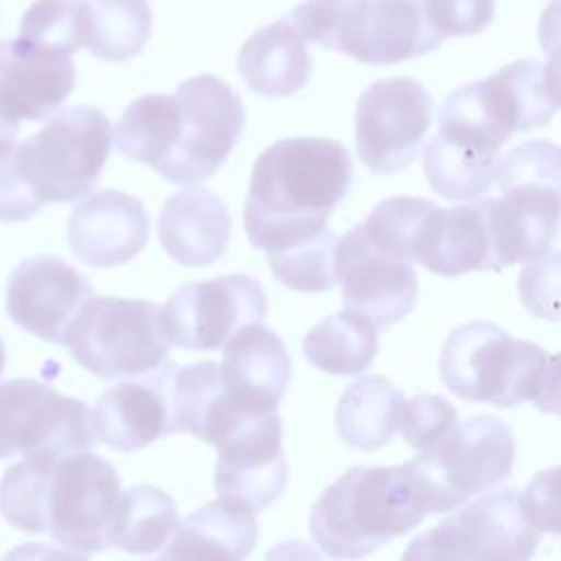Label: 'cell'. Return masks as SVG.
<instances>
[{
    "label": "cell",
    "mask_w": 561,
    "mask_h": 561,
    "mask_svg": "<svg viewBox=\"0 0 561 561\" xmlns=\"http://www.w3.org/2000/svg\"><path fill=\"white\" fill-rule=\"evenodd\" d=\"M90 410L37 379L0 381V460L92 451Z\"/></svg>",
    "instance_id": "cell-11"
},
{
    "label": "cell",
    "mask_w": 561,
    "mask_h": 561,
    "mask_svg": "<svg viewBox=\"0 0 561 561\" xmlns=\"http://www.w3.org/2000/svg\"><path fill=\"white\" fill-rule=\"evenodd\" d=\"M178 526L175 500L153 484H136L121 491L112 546L129 554L158 552Z\"/></svg>",
    "instance_id": "cell-30"
},
{
    "label": "cell",
    "mask_w": 561,
    "mask_h": 561,
    "mask_svg": "<svg viewBox=\"0 0 561 561\" xmlns=\"http://www.w3.org/2000/svg\"><path fill=\"white\" fill-rule=\"evenodd\" d=\"M307 362L331 375H359L377 355V327L355 311L318 322L302 340Z\"/></svg>",
    "instance_id": "cell-29"
},
{
    "label": "cell",
    "mask_w": 561,
    "mask_h": 561,
    "mask_svg": "<svg viewBox=\"0 0 561 561\" xmlns=\"http://www.w3.org/2000/svg\"><path fill=\"white\" fill-rule=\"evenodd\" d=\"M443 383L465 401L513 408L535 401L557 410V355L511 337L493 322L473 320L454 329L440 351Z\"/></svg>",
    "instance_id": "cell-3"
},
{
    "label": "cell",
    "mask_w": 561,
    "mask_h": 561,
    "mask_svg": "<svg viewBox=\"0 0 561 561\" xmlns=\"http://www.w3.org/2000/svg\"><path fill=\"white\" fill-rule=\"evenodd\" d=\"M44 206L18 167V140L0 136V221H26Z\"/></svg>",
    "instance_id": "cell-36"
},
{
    "label": "cell",
    "mask_w": 561,
    "mask_h": 561,
    "mask_svg": "<svg viewBox=\"0 0 561 561\" xmlns=\"http://www.w3.org/2000/svg\"><path fill=\"white\" fill-rule=\"evenodd\" d=\"M515 440L511 430L491 414L454 423L423 447L403 471L423 515L447 513L511 476Z\"/></svg>",
    "instance_id": "cell-7"
},
{
    "label": "cell",
    "mask_w": 561,
    "mask_h": 561,
    "mask_svg": "<svg viewBox=\"0 0 561 561\" xmlns=\"http://www.w3.org/2000/svg\"><path fill=\"white\" fill-rule=\"evenodd\" d=\"M158 239L175 263L184 267L210 265L228 248L230 213L208 188L186 184L164 202Z\"/></svg>",
    "instance_id": "cell-23"
},
{
    "label": "cell",
    "mask_w": 561,
    "mask_h": 561,
    "mask_svg": "<svg viewBox=\"0 0 561 561\" xmlns=\"http://www.w3.org/2000/svg\"><path fill=\"white\" fill-rule=\"evenodd\" d=\"M18 129H20V125L13 123L11 118H7V116L0 112V136H15Z\"/></svg>",
    "instance_id": "cell-39"
},
{
    "label": "cell",
    "mask_w": 561,
    "mask_h": 561,
    "mask_svg": "<svg viewBox=\"0 0 561 561\" xmlns=\"http://www.w3.org/2000/svg\"><path fill=\"white\" fill-rule=\"evenodd\" d=\"M403 399L405 394L381 375L355 381L344 390L335 408L340 438L362 451L386 447L397 434Z\"/></svg>",
    "instance_id": "cell-27"
},
{
    "label": "cell",
    "mask_w": 561,
    "mask_h": 561,
    "mask_svg": "<svg viewBox=\"0 0 561 561\" xmlns=\"http://www.w3.org/2000/svg\"><path fill=\"white\" fill-rule=\"evenodd\" d=\"M61 346L75 362L101 379L145 375L169 351L160 307L149 300L114 296L88 298L70 322Z\"/></svg>",
    "instance_id": "cell-8"
},
{
    "label": "cell",
    "mask_w": 561,
    "mask_h": 561,
    "mask_svg": "<svg viewBox=\"0 0 561 561\" xmlns=\"http://www.w3.org/2000/svg\"><path fill=\"white\" fill-rule=\"evenodd\" d=\"M83 0H35L20 22V37L75 53L81 48Z\"/></svg>",
    "instance_id": "cell-33"
},
{
    "label": "cell",
    "mask_w": 561,
    "mask_h": 561,
    "mask_svg": "<svg viewBox=\"0 0 561 561\" xmlns=\"http://www.w3.org/2000/svg\"><path fill=\"white\" fill-rule=\"evenodd\" d=\"M410 261L440 276L493 270L480 197L454 208L432 202L414 230Z\"/></svg>",
    "instance_id": "cell-22"
},
{
    "label": "cell",
    "mask_w": 561,
    "mask_h": 561,
    "mask_svg": "<svg viewBox=\"0 0 561 561\" xmlns=\"http://www.w3.org/2000/svg\"><path fill=\"white\" fill-rule=\"evenodd\" d=\"M337 237L327 226L309 239L285 248L265 250L272 274L296 291H327L337 283L335 276Z\"/></svg>",
    "instance_id": "cell-32"
},
{
    "label": "cell",
    "mask_w": 561,
    "mask_h": 561,
    "mask_svg": "<svg viewBox=\"0 0 561 561\" xmlns=\"http://www.w3.org/2000/svg\"><path fill=\"white\" fill-rule=\"evenodd\" d=\"M149 239V215L142 202L123 191H99L70 213L68 243L72 254L92 267H114L134 259Z\"/></svg>",
    "instance_id": "cell-19"
},
{
    "label": "cell",
    "mask_w": 561,
    "mask_h": 561,
    "mask_svg": "<svg viewBox=\"0 0 561 561\" xmlns=\"http://www.w3.org/2000/svg\"><path fill=\"white\" fill-rule=\"evenodd\" d=\"M557 469L541 471L522 495V502L541 533H557Z\"/></svg>",
    "instance_id": "cell-38"
},
{
    "label": "cell",
    "mask_w": 561,
    "mask_h": 561,
    "mask_svg": "<svg viewBox=\"0 0 561 561\" xmlns=\"http://www.w3.org/2000/svg\"><path fill=\"white\" fill-rule=\"evenodd\" d=\"M267 313L265 291L248 274L182 285L160 307V322L169 344L186 351H217L228 337Z\"/></svg>",
    "instance_id": "cell-15"
},
{
    "label": "cell",
    "mask_w": 561,
    "mask_h": 561,
    "mask_svg": "<svg viewBox=\"0 0 561 561\" xmlns=\"http://www.w3.org/2000/svg\"><path fill=\"white\" fill-rule=\"evenodd\" d=\"M456 419L458 410L445 397L421 392L403 399L397 434H401L408 445L423 449L443 436Z\"/></svg>",
    "instance_id": "cell-34"
},
{
    "label": "cell",
    "mask_w": 561,
    "mask_h": 561,
    "mask_svg": "<svg viewBox=\"0 0 561 561\" xmlns=\"http://www.w3.org/2000/svg\"><path fill=\"white\" fill-rule=\"evenodd\" d=\"M541 530L528 515L517 489H497L416 537L405 559H508L535 554Z\"/></svg>",
    "instance_id": "cell-10"
},
{
    "label": "cell",
    "mask_w": 561,
    "mask_h": 561,
    "mask_svg": "<svg viewBox=\"0 0 561 561\" xmlns=\"http://www.w3.org/2000/svg\"><path fill=\"white\" fill-rule=\"evenodd\" d=\"M427 20L443 37L476 35L491 24L495 0H421Z\"/></svg>",
    "instance_id": "cell-37"
},
{
    "label": "cell",
    "mask_w": 561,
    "mask_h": 561,
    "mask_svg": "<svg viewBox=\"0 0 561 561\" xmlns=\"http://www.w3.org/2000/svg\"><path fill=\"white\" fill-rule=\"evenodd\" d=\"M557 105V66L519 59L456 88L438 107L436 136L458 151L500 158L513 134L548 123Z\"/></svg>",
    "instance_id": "cell-4"
},
{
    "label": "cell",
    "mask_w": 561,
    "mask_h": 561,
    "mask_svg": "<svg viewBox=\"0 0 561 561\" xmlns=\"http://www.w3.org/2000/svg\"><path fill=\"white\" fill-rule=\"evenodd\" d=\"M359 2L362 0H305L287 20L305 42L340 50L342 35Z\"/></svg>",
    "instance_id": "cell-35"
},
{
    "label": "cell",
    "mask_w": 561,
    "mask_h": 561,
    "mask_svg": "<svg viewBox=\"0 0 561 561\" xmlns=\"http://www.w3.org/2000/svg\"><path fill=\"white\" fill-rule=\"evenodd\" d=\"M254 511L232 497L219 495L178 522L162 559H228L237 561L256 543Z\"/></svg>",
    "instance_id": "cell-25"
},
{
    "label": "cell",
    "mask_w": 561,
    "mask_h": 561,
    "mask_svg": "<svg viewBox=\"0 0 561 561\" xmlns=\"http://www.w3.org/2000/svg\"><path fill=\"white\" fill-rule=\"evenodd\" d=\"M423 519L403 465L353 467L313 504L309 530L324 554L362 559Z\"/></svg>",
    "instance_id": "cell-6"
},
{
    "label": "cell",
    "mask_w": 561,
    "mask_h": 561,
    "mask_svg": "<svg viewBox=\"0 0 561 561\" xmlns=\"http://www.w3.org/2000/svg\"><path fill=\"white\" fill-rule=\"evenodd\" d=\"M180 136V103L169 94H147L136 99L114 127L116 149L151 169L162 162Z\"/></svg>",
    "instance_id": "cell-31"
},
{
    "label": "cell",
    "mask_w": 561,
    "mask_h": 561,
    "mask_svg": "<svg viewBox=\"0 0 561 561\" xmlns=\"http://www.w3.org/2000/svg\"><path fill=\"white\" fill-rule=\"evenodd\" d=\"M493 184L500 195H480L491 267L500 270L546 256L559 228L557 145L528 140L513 147L500 156Z\"/></svg>",
    "instance_id": "cell-5"
},
{
    "label": "cell",
    "mask_w": 561,
    "mask_h": 561,
    "mask_svg": "<svg viewBox=\"0 0 561 561\" xmlns=\"http://www.w3.org/2000/svg\"><path fill=\"white\" fill-rule=\"evenodd\" d=\"M151 22L147 0H83L81 48L105 61L131 59L145 48Z\"/></svg>",
    "instance_id": "cell-28"
},
{
    "label": "cell",
    "mask_w": 561,
    "mask_h": 561,
    "mask_svg": "<svg viewBox=\"0 0 561 561\" xmlns=\"http://www.w3.org/2000/svg\"><path fill=\"white\" fill-rule=\"evenodd\" d=\"M219 458L215 489L248 504L254 513L274 504L287 484L283 427L278 412H250L232 405L213 440Z\"/></svg>",
    "instance_id": "cell-13"
},
{
    "label": "cell",
    "mask_w": 561,
    "mask_h": 561,
    "mask_svg": "<svg viewBox=\"0 0 561 561\" xmlns=\"http://www.w3.org/2000/svg\"><path fill=\"white\" fill-rule=\"evenodd\" d=\"M335 276L344 309L370 320L377 329L403 320L416 305L419 283L410 261L375 250L362 226H353L335 243Z\"/></svg>",
    "instance_id": "cell-16"
},
{
    "label": "cell",
    "mask_w": 561,
    "mask_h": 561,
    "mask_svg": "<svg viewBox=\"0 0 561 561\" xmlns=\"http://www.w3.org/2000/svg\"><path fill=\"white\" fill-rule=\"evenodd\" d=\"M94 436L118 449L134 451L169 434V408L156 370L142 379L121 381L105 390L90 414Z\"/></svg>",
    "instance_id": "cell-24"
},
{
    "label": "cell",
    "mask_w": 561,
    "mask_h": 561,
    "mask_svg": "<svg viewBox=\"0 0 561 561\" xmlns=\"http://www.w3.org/2000/svg\"><path fill=\"white\" fill-rule=\"evenodd\" d=\"M421 0H362L342 35L340 50L364 64H397L443 44Z\"/></svg>",
    "instance_id": "cell-20"
},
{
    "label": "cell",
    "mask_w": 561,
    "mask_h": 561,
    "mask_svg": "<svg viewBox=\"0 0 561 561\" xmlns=\"http://www.w3.org/2000/svg\"><path fill=\"white\" fill-rule=\"evenodd\" d=\"M94 291L85 276L59 256L39 254L22 261L7 283L11 320L39 340L61 344L81 305Z\"/></svg>",
    "instance_id": "cell-17"
},
{
    "label": "cell",
    "mask_w": 561,
    "mask_h": 561,
    "mask_svg": "<svg viewBox=\"0 0 561 561\" xmlns=\"http://www.w3.org/2000/svg\"><path fill=\"white\" fill-rule=\"evenodd\" d=\"M72 88V53L24 37L0 42V112L13 123L48 118Z\"/></svg>",
    "instance_id": "cell-18"
},
{
    "label": "cell",
    "mask_w": 561,
    "mask_h": 561,
    "mask_svg": "<svg viewBox=\"0 0 561 561\" xmlns=\"http://www.w3.org/2000/svg\"><path fill=\"white\" fill-rule=\"evenodd\" d=\"M118 497L116 469L92 451L22 458L0 480V513L11 526L48 533L83 557L112 546Z\"/></svg>",
    "instance_id": "cell-1"
},
{
    "label": "cell",
    "mask_w": 561,
    "mask_h": 561,
    "mask_svg": "<svg viewBox=\"0 0 561 561\" xmlns=\"http://www.w3.org/2000/svg\"><path fill=\"white\" fill-rule=\"evenodd\" d=\"M110 145L107 116L92 105H75L53 114L37 134L18 142V167L44 204L70 202L94 188Z\"/></svg>",
    "instance_id": "cell-9"
},
{
    "label": "cell",
    "mask_w": 561,
    "mask_h": 561,
    "mask_svg": "<svg viewBox=\"0 0 561 561\" xmlns=\"http://www.w3.org/2000/svg\"><path fill=\"white\" fill-rule=\"evenodd\" d=\"M175 99L180 136L153 171L175 184H197L224 164L243 131L245 112L234 90L213 75L182 81Z\"/></svg>",
    "instance_id": "cell-12"
},
{
    "label": "cell",
    "mask_w": 561,
    "mask_h": 561,
    "mask_svg": "<svg viewBox=\"0 0 561 561\" xmlns=\"http://www.w3.org/2000/svg\"><path fill=\"white\" fill-rule=\"evenodd\" d=\"M353 180V160L331 138H283L254 162L243 210L248 239L276 250L320 232Z\"/></svg>",
    "instance_id": "cell-2"
},
{
    "label": "cell",
    "mask_w": 561,
    "mask_h": 561,
    "mask_svg": "<svg viewBox=\"0 0 561 561\" xmlns=\"http://www.w3.org/2000/svg\"><path fill=\"white\" fill-rule=\"evenodd\" d=\"M237 66L248 88L270 99L296 94L311 75L305 39L287 18L252 33L239 50Z\"/></svg>",
    "instance_id": "cell-26"
},
{
    "label": "cell",
    "mask_w": 561,
    "mask_h": 561,
    "mask_svg": "<svg viewBox=\"0 0 561 561\" xmlns=\"http://www.w3.org/2000/svg\"><path fill=\"white\" fill-rule=\"evenodd\" d=\"M432 116L434 101L414 79L392 77L368 85L355 112V145L364 167L377 175L410 167Z\"/></svg>",
    "instance_id": "cell-14"
},
{
    "label": "cell",
    "mask_w": 561,
    "mask_h": 561,
    "mask_svg": "<svg viewBox=\"0 0 561 561\" xmlns=\"http://www.w3.org/2000/svg\"><path fill=\"white\" fill-rule=\"evenodd\" d=\"M219 375L234 405L250 412H276L291 381V359L270 327L250 322L224 344Z\"/></svg>",
    "instance_id": "cell-21"
},
{
    "label": "cell",
    "mask_w": 561,
    "mask_h": 561,
    "mask_svg": "<svg viewBox=\"0 0 561 561\" xmlns=\"http://www.w3.org/2000/svg\"><path fill=\"white\" fill-rule=\"evenodd\" d=\"M4 359H7V355H4V344H2V340H0V373H2V368H4Z\"/></svg>",
    "instance_id": "cell-40"
}]
</instances>
